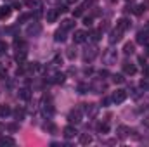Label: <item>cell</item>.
I'll return each mask as SVG.
<instances>
[{
  "instance_id": "cell-1",
  "label": "cell",
  "mask_w": 149,
  "mask_h": 147,
  "mask_svg": "<svg viewBox=\"0 0 149 147\" xmlns=\"http://www.w3.org/2000/svg\"><path fill=\"white\" fill-rule=\"evenodd\" d=\"M26 33H28L30 36H36V35L42 33V26H40L38 23H33V24H30V26L26 28Z\"/></svg>"
},
{
  "instance_id": "cell-2",
  "label": "cell",
  "mask_w": 149,
  "mask_h": 147,
  "mask_svg": "<svg viewBox=\"0 0 149 147\" xmlns=\"http://www.w3.org/2000/svg\"><path fill=\"white\" fill-rule=\"evenodd\" d=\"M116 50H106V54L102 55V59H104V62L106 64H115L116 62Z\"/></svg>"
},
{
  "instance_id": "cell-3",
  "label": "cell",
  "mask_w": 149,
  "mask_h": 147,
  "mask_svg": "<svg viewBox=\"0 0 149 147\" xmlns=\"http://www.w3.org/2000/svg\"><path fill=\"white\" fill-rule=\"evenodd\" d=\"M128 28H130V21H128L127 17H122V19L116 21V29H120L122 33H125Z\"/></svg>"
},
{
  "instance_id": "cell-4",
  "label": "cell",
  "mask_w": 149,
  "mask_h": 147,
  "mask_svg": "<svg viewBox=\"0 0 149 147\" xmlns=\"http://www.w3.org/2000/svg\"><path fill=\"white\" fill-rule=\"evenodd\" d=\"M125 99H127V92L125 90H116L113 94V102H116V104H122Z\"/></svg>"
},
{
  "instance_id": "cell-5",
  "label": "cell",
  "mask_w": 149,
  "mask_h": 147,
  "mask_svg": "<svg viewBox=\"0 0 149 147\" xmlns=\"http://www.w3.org/2000/svg\"><path fill=\"white\" fill-rule=\"evenodd\" d=\"M69 121L71 123H80L82 121V111L80 109H73L69 113Z\"/></svg>"
},
{
  "instance_id": "cell-6",
  "label": "cell",
  "mask_w": 149,
  "mask_h": 147,
  "mask_svg": "<svg viewBox=\"0 0 149 147\" xmlns=\"http://www.w3.org/2000/svg\"><path fill=\"white\" fill-rule=\"evenodd\" d=\"M73 40H75V43H83V42L87 40V33H85V31H82V29H78V31H75Z\"/></svg>"
},
{
  "instance_id": "cell-7",
  "label": "cell",
  "mask_w": 149,
  "mask_h": 147,
  "mask_svg": "<svg viewBox=\"0 0 149 147\" xmlns=\"http://www.w3.org/2000/svg\"><path fill=\"white\" fill-rule=\"evenodd\" d=\"M97 111H99V106L97 104H85V113L89 116H95Z\"/></svg>"
},
{
  "instance_id": "cell-8",
  "label": "cell",
  "mask_w": 149,
  "mask_h": 147,
  "mask_svg": "<svg viewBox=\"0 0 149 147\" xmlns=\"http://www.w3.org/2000/svg\"><path fill=\"white\" fill-rule=\"evenodd\" d=\"M120 40H122V31H120V29H115V31H111L109 43H116V42H120Z\"/></svg>"
},
{
  "instance_id": "cell-9",
  "label": "cell",
  "mask_w": 149,
  "mask_h": 147,
  "mask_svg": "<svg viewBox=\"0 0 149 147\" xmlns=\"http://www.w3.org/2000/svg\"><path fill=\"white\" fill-rule=\"evenodd\" d=\"M73 26H75L73 19H64V21L61 23V29H64V31H69V29H73Z\"/></svg>"
},
{
  "instance_id": "cell-10",
  "label": "cell",
  "mask_w": 149,
  "mask_h": 147,
  "mask_svg": "<svg viewBox=\"0 0 149 147\" xmlns=\"http://www.w3.org/2000/svg\"><path fill=\"white\" fill-rule=\"evenodd\" d=\"M62 135H64L66 139H73V137L76 135V130H75L73 126H66V128L62 130Z\"/></svg>"
},
{
  "instance_id": "cell-11",
  "label": "cell",
  "mask_w": 149,
  "mask_h": 147,
  "mask_svg": "<svg viewBox=\"0 0 149 147\" xmlns=\"http://www.w3.org/2000/svg\"><path fill=\"white\" fill-rule=\"evenodd\" d=\"M95 55H97V49H95V47H92V49H89V50L85 52V61H92Z\"/></svg>"
},
{
  "instance_id": "cell-12",
  "label": "cell",
  "mask_w": 149,
  "mask_h": 147,
  "mask_svg": "<svg viewBox=\"0 0 149 147\" xmlns=\"http://www.w3.org/2000/svg\"><path fill=\"white\" fill-rule=\"evenodd\" d=\"M57 14H59V12H57V9H56V10H54V9L47 10V21H49V23H54V21L57 19Z\"/></svg>"
},
{
  "instance_id": "cell-13",
  "label": "cell",
  "mask_w": 149,
  "mask_h": 147,
  "mask_svg": "<svg viewBox=\"0 0 149 147\" xmlns=\"http://www.w3.org/2000/svg\"><path fill=\"white\" fill-rule=\"evenodd\" d=\"M80 144H82V146H89V144H92V135H89V133L80 135Z\"/></svg>"
},
{
  "instance_id": "cell-14",
  "label": "cell",
  "mask_w": 149,
  "mask_h": 147,
  "mask_svg": "<svg viewBox=\"0 0 149 147\" xmlns=\"http://www.w3.org/2000/svg\"><path fill=\"white\" fill-rule=\"evenodd\" d=\"M54 38H56V42H64V40H66V31H64V29H57Z\"/></svg>"
},
{
  "instance_id": "cell-15",
  "label": "cell",
  "mask_w": 149,
  "mask_h": 147,
  "mask_svg": "<svg viewBox=\"0 0 149 147\" xmlns=\"http://www.w3.org/2000/svg\"><path fill=\"white\" fill-rule=\"evenodd\" d=\"M123 71H125L127 75H135V71H137V69H135V66H134V64H128V62H127V64H123Z\"/></svg>"
},
{
  "instance_id": "cell-16",
  "label": "cell",
  "mask_w": 149,
  "mask_h": 147,
  "mask_svg": "<svg viewBox=\"0 0 149 147\" xmlns=\"http://www.w3.org/2000/svg\"><path fill=\"white\" fill-rule=\"evenodd\" d=\"M137 42H139V43H146V42H148V31H141V33L137 35Z\"/></svg>"
},
{
  "instance_id": "cell-17",
  "label": "cell",
  "mask_w": 149,
  "mask_h": 147,
  "mask_svg": "<svg viewBox=\"0 0 149 147\" xmlns=\"http://www.w3.org/2000/svg\"><path fill=\"white\" fill-rule=\"evenodd\" d=\"M134 49H135V45L128 42V43H125V47H123V52L128 55V54H134Z\"/></svg>"
},
{
  "instance_id": "cell-18",
  "label": "cell",
  "mask_w": 149,
  "mask_h": 147,
  "mask_svg": "<svg viewBox=\"0 0 149 147\" xmlns=\"http://www.w3.org/2000/svg\"><path fill=\"white\" fill-rule=\"evenodd\" d=\"M128 132H130V130H128L127 126H120V128H118V137H120V139H125V137L128 135Z\"/></svg>"
},
{
  "instance_id": "cell-19",
  "label": "cell",
  "mask_w": 149,
  "mask_h": 147,
  "mask_svg": "<svg viewBox=\"0 0 149 147\" xmlns=\"http://www.w3.org/2000/svg\"><path fill=\"white\" fill-rule=\"evenodd\" d=\"M14 146L16 144V140L14 139H10V137H3V139H0V146Z\"/></svg>"
},
{
  "instance_id": "cell-20",
  "label": "cell",
  "mask_w": 149,
  "mask_h": 147,
  "mask_svg": "<svg viewBox=\"0 0 149 147\" xmlns=\"http://www.w3.org/2000/svg\"><path fill=\"white\" fill-rule=\"evenodd\" d=\"M10 16V9L9 7H0V19H5Z\"/></svg>"
},
{
  "instance_id": "cell-21",
  "label": "cell",
  "mask_w": 149,
  "mask_h": 147,
  "mask_svg": "<svg viewBox=\"0 0 149 147\" xmlns=\"http://www.w3.org/2000/svg\"><path fill=\"white\" fill-rule=\"evenodd\" d=\"M92 88H94L97 94H102V90H104V83H101V81H95V83L92 85Z\"/></svg>"
},
{
  "instance_id": "cell-22",
  "label": "cell",
  "mask_w": 149,
  "mask_h": 147,
  "mask_svg": "<svg viewBox=\"0 0 149 147\" xmlns=\"http://www.w3.org/2000/svg\"><path fill=\"white\" fill-rule=\"evenodd\" d=\"M97 130H99L101 133H108V132H109V125H108V123H99V125H97Z\"/></svg>"
},
{
  "instance_id": "cell-23",
  "label": "cell",
  "mask_w": 149,
  "mask_h": 147,
  "mask_svg": "<svg viewBox=\"0 0 149 147\" xmlns=\"http://www.w3.org/2000/svg\"><path fill=\"white\" fill-rule=\"evenodd\" d=\"M54 81H56V83H62V81H64V75H62V73H56V75H54Z\"/></svg>"
},
{
  "instance_id": "cell-24",
  "label": "cell",
  "mask_w": 149,
  "mask_h": 147,
  "mask_svg": "<svg viewBox=\"0 0 149 147\" xmlns=\"http://www.w3.org/2000/svg\"><path fill=\"white\" fill-rule=\"evenodd\" d=\"M83 9H85L83 5H82V7H76V9L73 10V16H75V17H80V16L83 14Z\"/></svg>"
},
{
  "instance_id": "cell-25",
  "label": "cell",
  "mask_w": 149,
  "mask_h": 147,
  "mask_svg": "<svg viewBox=\"0 0 149 147\" xmlns=\"http://www.w3.org/2000/svg\"><path fill=\"white\" fill-rule=\"evenodd\" d=\"M9 113H10L9 106H0V116H7Z\"/></svg>"
},
{
  "instance_id": "cell-26",
  "label": "cell",
  "mask_w": 149,
  "mask_h": 147,
  "mask_svg": "<svg viewBox=\"0 0 149 147\" xmlns=\"http://www.w3.org/2000/svg\"><path fill=\"white\" fill-rule=\"evenodd\" d=\"M113 81H115V83H123L125 78H123V75H115V76H113Z\"/></svg>"
},
{
  "instance_id": "cell-27",
  "label": "cell",
  "mask_w": 149,
  "mask_h": 147,
  "mask_svg": "<svg viewBox=\"0 0 149 147\" xmlns=\"http://www.w3.org/2000/svg\"><path fill=\"white\" fill-rule=\"evenodd\" d=\"M14 116H16L17 120H23V118H24V111H23V109H16V111H14Z\"/></svg>"
},
{
  "instance_id": "cell-28",
  "label": "cell",
  "mask_w": 149,
  "mask_h": 147,
  "mask_svg": "<svg viewBox=\"0 0 149 147\" xmlns=\"http://www.w3.org/2000/svg\"><path fill=\"white\" fill-rule=\"evenodd\" d=\"M87 90H89V87H87L85 83H80V85H78V92H80V94H87Z\"/></svg>"
},
{
  "instance_id": "cell-29",
  "label": "cell",
  "mask_w": 149,
  "mask_h": 147,
  "mask_svg": "<svg viewBox=\"0 0 149 147\" xmlns=\"http://www.w3.org/2000/svg\"><path fill=\"white\" fill-rule=\"evenodd\" d=\"M19 95H21V99H30V90L28 88H23Z\"/></svg>"
},
{
  "instance_id": "cell-30",
  "label": "cell",
  "mask_w": 149,
  "mask_h": 147,
  "mask_svg": "<svg viewBox=\"0 0 149 147\" xmlns=\"http://www.w3.org/2000/svg\"><path fill=\"white\" fill-rule=\"evenodd\" d=\"M101 35H102V29H97V31H92V38H94V40H99V38H101Z\"/></svg>"
},
{
  "instance_id": "cell-31",
  "label": "cell",
  "mask_w": 149,
  "mask_h": 147,
  "mask_svg": "<svg viewBox=\"0 0 149 147\" xmlns=\"http://www.w3.org/2000/svg\"><path fill=\"white\" fill-rule=\"evenodd\" d=\"M73 50H75V49H68V57H69V59H75V57H76V52H73Z\"/></svg>"
},
{
  "instance_id": "cell-32",
  "label": "cell",
  "mask_w": 149,
  "mask_h": 147,
  "mask_svg": "<svg viewBox=\"0 0 149 147\" xmlns=\"http://www.w3.org/2000/svg\"><path fill=\"white\" fill-rule=\"evenodd\" d=\"M24 3H26V5H28V7H36V5H38V3H36V2H35V0H26V2H24Z\"/></svg>"
},
{
  "instance_id": "cell-33",
  "label": "cell",
  "mask_w": 149,
  "mask_h": 147,
  "mask_svg": "<svg viewBox=\"0 0 149 147\" xmlns=\"http://www.w3.org/2000/svg\"><path fill=\"white\" fill-rule=\"evenodd\" d=\"M83 24H85V26H90V24H92V17H85V19H83Z\"/></svg>"
},
{
  "instance_id": "cell-34",
  "label": "cell",
  "mask_w": 149,
  "mask_h": 147,
  "mask_svg": "<svg viewBox=\"0 0 149 147\" xmlns=\"http://www.w3.org/2000/svg\"><path fill=\"white\" fill-rule=\"evenodd\" d=\"M7 50V43L5 42H0V52H5Z\"/></svg>"
},
{
  "instance_id": "cell-35",
  "label": "cell",
  "mask_w": 149,
  "mask_h": 147,
  "mask_svg": "<svg viewBox=\"0 0 149 147\" xmlns=\"http://www.w3.org/2000/svg\"><path fill=\"white\" fill-rule=\"evenodd\" d=\"M28 19H30V14H23V16L19 17V21H21V23H23V21H28Z\"/></svg>"
},
{
  "instance_id": "cell-36",
  "label": "cell",
  "mask_w": 149,
  "mask_h": 147,
  "mask_svg": "<svg viewBox=\"0 0 149 147\" xmlns=\"http://www.w3.org/2000/svg\"><path fill=\"white\" fill-rule=\"evenodd\" d=\"M141 87H142V88H148V87H149V80H142Z\"/></svg>"
},
{
  "instance_id": "cell-37",
  "label": "cell",
  "mask_w": 149,
  "mask_h": 147,
  "mask_svg": "<svg viewBox=\"0 0 149 147\" xmlns=\"http://www.w3.org/2000/svg\"><path fill=\"white\" fill-rule=\"evenodd\" d=\"M7 128H9V130H10V132H16V130H17V125H9V126H7Z\"/></svg>"
},
{
  "instance_id": "cell-38",
  "label": "cell",
  "mask_w": 149,
  "mask_h": 147,
  "mask_svg": "<svg viewBox=\"0 0 149 147\" xmlns=\"http://www.w3.org/2000/svg\"><path fill=\"white\" fill-rule=\"evenodd\" d=\"M0 80H7V73L5 71H0Z\"/></svg>"
},
{
  "instance_id": "cell-39",
  "label": "cell",
  "mask_w": 149,
  "mask_h": 147,
  "mask_svg": "<svg viewBox=\"0 0 149 147\" xmlns=\"http://www.w3.org/2000/svg\"><path fill=\"white\" fill-rule=\"evenodd\" d=\"M142 73H144V76H149V66L148 64L144 66V71H142Z\"/></svg>"
},
{
  "instance_id": "cell-40",
  "label": "cell",
  "mask_w": 149,
  "mask_h": 147,
  "mask_svg": "<svg viewBox=\"0 0 149 147\" xmlns=\"http://www.w3.org/2000/svg\"><path fill=\"white\" fill-rule=\"evenodd\" d=\"M12 7H14V9H21V2H14Z\"/></svg>"
},
{
  "instance_id": "cell-41",
  "label": "cell",
  "mask_w": 149,
  "mask_h": 147,
  "mask_svg": "<svg viewBox=\"0 0 149 147\" xmlns=\"http://www.w3.org/2000/svg\"><path fill=\"white\" fill-rule=\"evenodd\" d=\"M139 62H141L142 66H146V57H142V55H141V57H139Z\"/></svg>"
},
{
  "instance_id": "cell-42",
  "label": "cell",
  "mask_w": 149,
  "mask_h": 147,
  "mask_svg": "<svg viewBox=\"0 0 149 147\" xmlns=\"http://www.w3.org/2000/svg\"><path fill=\"white\" fill-rule=\"evenodd\" d=\"M3 130H5V126H3V125H2V123H0V135H2V133H3Z\"/></svg>"
},
{
  "instance_id": "cell-43",
  "label": "cell",
  "mask_w": 149,
  "mask_h": 147,
  "mask_svg": "<svg viewBox=\"0 0 149 147\" xmlns=\"http://www.w3.org/2000/svg\"><path fill=\"white\" fill-rule=\"evenodd\" d=\"M142 7H144V9H149V2H144V3H142Z\"/></svg>"
},
{
  "instance_id": "cell-44",
  "label": "cell",
  "mask_w": 149,
  "mask_h": 147,
  "mask_svg": "<svg viewBox=\"0 0 149 147\" xmlns=\"http://www.w3.org/2000/svg\"><path fill=\"white\" fill-rule=\"evenodd\" d=\"M68 3H75V2H78V0H66Z\"/></svg>"
},
{
  "instance_id": "cell-45",
  "label": "cell",
  "mask_w": 149,
  "mask_h": 147,
  "mask_svg": "<svg viewBox=\"0 0 149 147\" xmlns=\"http://www.w3.org/2000/svg\"><path fill=\"white\" fill-rule=\"evenodd\" d=\"M146 55H148V57H149V47H148V52H146Z\"/></svg>"
},
{
  "instance_id": "cell-46",
  "label": "cell",
  "mask_w": 149,
  "mask_h": 147,
  "mask_svg": "<svg viewBox=\"0 0 149 147\" xmlns=\"http://www.w3.org/2000/svg\"><path fill=\"white\" fill-rule=\"evenodd\" d=\"M148 29H149V24H148Z\"/></svg>"
}]
</instances>
